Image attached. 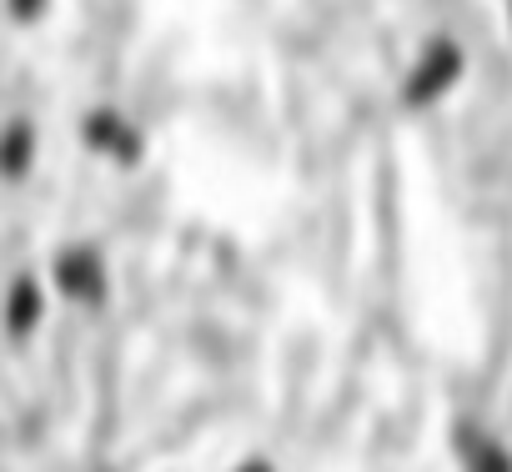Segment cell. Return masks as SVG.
Listing matches in <instances>:
<instances>
[{
	"label": "cell",
	"instance_id": "1",
	"mask_svg": "<svg viewBox=\"0 0 512 472\" xmlns=\"http://www.w3.org/2000/svg\"><path fill=\"white\" fill-rule=\"evenodd\" d=\"M31 161H36V121L26 111L6 116V121H0V181H6V186L26 181Z\"/></svg>",
	"mask_w": 512,
	"mask_h": 472
}]
</instances>
